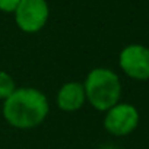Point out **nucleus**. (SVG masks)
<instances>
[{"label":"nucleus","mask_w":149,"mask_h":149,"mask_svg":"<svg viewBox=\"0 0 149 149\" xmlns=\"http://www.w3.org/2000/svg\"><path fill=\"white\" fill-rule=\"evenodd\" d=\"M86 101L97 110L105 113L120 102L121 82L118 74L108 67H95L84 82Z\"/></svg>","instance_id":"nucleus-2"},{"label":"nucleus","mask_w":149,"mask_h":149,"mask_svg":"<svg viewBox=\"0 0 149 149\" xmlns=\"http://www.w3.org/2000/svg\"><path fill=\"white\" fill-rule=\"evenodd\" d=\"M15 13L18 28L26 34L41 31L50 16V9L45 0H21Z\"/></svg>","instance_id":"nucleus-3"},{"label":"nucleus","mask_w":149,"mask_h":149,"mask_svg":"<svg viewBox=\"0 0 149 149\" xmlns=\"http://www.w3.org/2000/svg\"><path fill=\"white\" fill-rule=\"evenodd\" d=\"M139 124V111L134 105L118 102L104 116V129L113 136H127Z\"/></svg>","instance_id":"nucleus-4"},{"label":"nucleus","mask_w":149,"mask_h":149,"mask_svg":"<svg viewBox=\"0 0 149 149\" xmlns=\"http://www.w3.org/2000/svg\"><path fill=\"white\" fill-rule=\"evenodd\" d=\"M21 0H0V10L5 13H13Z\"/></svg>","instance_id":"nucleus-8"},{"label":"nucleus","mask_w":149,"mask_h":149,"mask_svg":"<svg viewBox=\"0 0 149 149\" xmlns=\"http://www.w3.org/2000/svg\"><path fill=\"white\" fill-rule=\"evenodd\" d=\"M16 89L15 81L5 70H0V101H6Z\"/></svg>","instance_id":"nucleus-7"},{"label":"nucleus","mask_w":149,"mask_h":149,"mask_svg":"<svg viewBox=\"0 0 149 149\" xmlns=\"http://www.w3.org/2000/svg\"><path fill=\"white\" fill-rule=\"evenodd\" d=\"M50 104L45 94L37 88H16L3 101V117L15 129L29 130L40 126L48 116Z\"/></svg>","instance_id":"nucleus-1"},{"label":"nucleus","mask_w":149,"mask_h":149,"mask_svg":"<svg viewBox=\"0 0 149 149\" xmlns=\"http://www.w3.org/2000/svg\"><path fill=\"white\" fill-rule=\"evenodd\" d=\"M56 101H57V107L61 111L74 113V111L81 110L86 102V94H85L84 84L76 82V81L63 84L57 92Z\"/></svg>","instance_id":"nucleus-6"},{"label":"nucleus","mask_w":149,"mask_h":149,"mask_svg":"<svg viewBox=\"0 0 149 149\" xmlns=\"http://www.w3.org/2000/svg\"><path fill=\"white\" fill-rule=\"evenodd\" d=\"M118 64L129 78L134 81L149 79V48L142 44L124 47L118 56Z\"/></svg>","instance_id":"nucleus-5"}]
</instances>
